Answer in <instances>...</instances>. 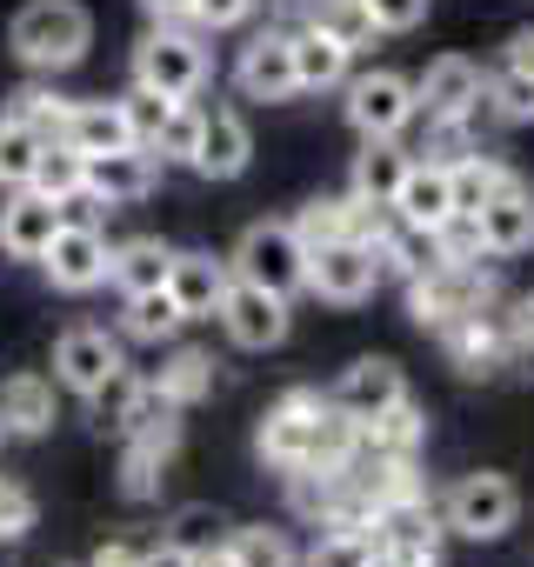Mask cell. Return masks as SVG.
I'll return each instance as SVG.
<instances>
[{
	"label": "cell",
	"instance_id": "d6a6232c",
	"mask_svg": "<svg viewBox=\"0 0 534 567\" xmlns=\"http://www.w3.org/2000/svg\"><path fill=\"white\" fill-rule=\"evenodd\" d=\"M181 301L167 288H147V295H127V334L134 341H174L181 334Z\"/></svg>",
	"mask_w": 534,
	"mask_h": 567
},
{
	"label": "cell",
	"instance_id": "d590c367",
	"mask_svg": "<svg viewBox=\"0 0 534 567\" xmlns=\"http://www.w3.org/2000/svg\"><path fill=\"white\" fill-rule=\"evenodd\" d=\"M220 554H227L234 567H295V547H288L275 527H234V534L220 540Z\"/></svg>",
	"mask_w": 534,
	"mask_h": 567
},
{
	"label": "cell",
	"instance_id": "ab89813d",
	"mask_svg": "<svg viewBox=\"0 0 534 567\" xmlns=\"http://www.w3.org/2000/svg\"><path fill=\"white\" fill-rule=\"evenodd\" d=\"M468 154H481V147H474V121H468V114H454V121H428V161L454 167V161H468Z\"/></svg>",
	"mask_w": 534,
	"mask_h": 567
},
{
	"label": "cell",
	"instance_id": "c3c4849f",
	"mask_svg": "<svg viewBox=\"0 0 534 567\" xmlns=\"http://www.w3.org/2000/svg\"><path fill=\"white\" fill-rule=\"evenodd\" d=\"M141 567H201V554H187L181 540H161V547L141 554Z\"/></svg>",
	"mask_w": 534,
	"mask_h": 567
},
{
	"label": "cell",
	"instance_id": "52a82bcc",
	"mask_svg": "<svg viewBox=\"0 0 534 567\" xmlns=\"http://www.w3.org/2000/svg\"><path fill=\"white\" fill-rule=\"evenodd\" d=\"M308 288H315L321 301H335V308L368 301V295L381 288V247H374V240H355V234L308 247Z\"/></svg>",
	"mask_w": 534,
	"mask_h": 567
},
{
	"label": "cell",
	"instance_id": "3957f363",
	"mask_svg": "<svg viewBox=\"0 0 534 567\" xmlns=\"http://www.w3.org/2000/svg\"><path fill=\"white\" fill-rule=\"evenodd\" d=\"M227 267H234V280H254V288L301 295L308 288V240L295 234V220H254Z\"/></svg>",
	"mask_w": 534,
	"mask_h": 567
},
{
	"label": "cell",
	"instance_id": "e0dca14e",
	"mask_svg": "<svg viewBox=\"0 0 534 567\" xmlns=\"http://www.w3.org/2000/svg\"><path fill=\"white\" fill-rule=\"evenodd\" d=\"M227 288H234V267L214 254H174V267H167V295L181 301L187 321H214Z\"/></svg>",
	"mask_w": 534,
	"mask_h": 567
},
{
	"label": "cell",
	"instance_id": "8fae6325",
	"mask_svg": "<svg viewBox=\"0 0 534 567\" xmlns=\"http://www.w3.org/2000/svg\"><path fill=\"white\" fill-rule=\"evenodd\" d=\"M107 240H101V227H88V220H61V234H54V247L41 254V267H48V280L61 295H88V288H101L107 280Z\"/></svg>",
	"mask_w": 534,
	"mask_h": 567
},
{
	"label": "cell",
	"instance_id": "9a60e30c",
	"mask_svg": "<svg viewBox=\"0 0 534 567\" xmlns=\"http://www.w3.org/2000/svg\"><path fill=\"white\" fill-rule=\"evenodd\" d=\"M61 200H48L41 187H14V200L0 207V247H8L14 260H41L61 234Z\"/></svg>",
	"mask_w": 534,
	"mask_h": 567
},
{
	"label": "cell",
	"instance_id": "4316f807",
	"mask_svg": "<svg viewBox=\"0 0 534 567\" xmlns=\"http://www.w3.org/2000/svg\"><path fill=\"white\" fill-rule=\"evenodd\" d=\"M408 167H414V161H408L394 141H361V154H355V194L374 200V207H394Z\"/></svg>",
	"mask_w": 534,
	"mask_h": 567
},
{
	"label": "cell",
	"instance_id": "d4e9b609",
	"mask_svg": "<svg viewBox=\"0 0 534 567\" xmlns=\"http://www.w3.org/2000/svg\"><path fill=\"white\" fill-rule=\"evenodd\" d=\"M348 61H355V48H341L335 34H321V28H301V34H295V74H301V94L341 87V81H348Z\"/></svg>",
	"mask_w": 534,
	"mask_h": 567
},
{
	"label": "cell",
	"instance_id": "4fadbf2b",
	"mask_svg": "<svg viewBox=\"0 0 534 567\" xmlns=\"http://www.w3.org/2000/svg\"><path fill=\"white\" fill-rule=\"evenodd\" d=\"M234 81H240L247 101H295V94H301V74H295V34H260V41H247Z\"/></svg>",
	"mask_w": 534,
	"mask_h": 567
},
{
	"label": "cell",
	"instance_id": "6da1fadb",
	"mask_svg": "<svg viewBox=\"0 0 534 567\" xmlns=\"http://www.w3.org/2000/svg\"><path fill=\"white\" fill-rule=\"evenodd\" d=\"M355 441H361V427H355L328 394H315V388L281 394L275 408H267L260 434H254L260 461L281 467V474H295V467H341V461L355 454Z\"/></svg>",
	"mask_w": 534,
	"mask_h": 567
},
{
	"label": "cell",
	"instance_id": "74e56055",
	"mask_svg": "<svg viewBox=\"0 0 534 567\" xmlns=\"http://www.w3.org/2000/svg\"><path fill=\"white\" fill-rule=\"evenodd\" d=\"M487 101H494L501 121H534V74H521L514 61H501L487 74Z\"/></svg>",
	"mask_w": 534,
	"mask_h": 567
},
{
	"label": "cell",
	"instance_id": "277c9868",
	"mask_svg": "<svg viewBox=\"0 0 534 567\" xmlns=\"http://www.w3.org/2000/svg\"><path fill=\"white\" fill-rule=\"evenodd\" d=\"M207 81V48L194 41V28H154L134 48V87H154L167 101H194Z\"/></svg>",
	"mask_w": 534,
	"mask_h": 567
},
{
	"label": "cell",
	"instance_id": "db71d44e",
	"mask_svg": "<svg viewBox=\"0 0 534 567\" xmlns=\"http://www.w3.org/2000/svg\"><path fill=\"white\" fill-rule=\"evenodd\" d=\"M201 567H234V560H227V554L214 547V554H201Z\"/></svg>",
	"mask_w": 534,
	"mask_h": 567
},
{
	"label": "cell",
	"instance_id": "2e32d148",
	"mask_svg": "<svg viewBox=\"0 0 534 567\" xmlns=\"http://www.w3.org/2000/svg\"><path fill=\"white\" fill-rule=\"evenodd\" d=\"M328 401L361 427V421H374V414H388L394 401H408V381H401V368L394 361H355L335 388H328Z\"/></svg>",
	"mask_w": 534,
	"mask_h": 567
},
{
	"label": "cell",
	"instance_id": "7402d4cb",
	"mask_svg": "<svg viewBox=\"0 0 534 567\" xmlns=\"http://www.w3.org/2000/svg\"><path fill=\"white\" fill-rule=\"evenodd\" d=\"M448 214H454V181H448V167H441V161H414L408 181H401V194H394V220H408V227H441Z\"/></svg>",
	"mask_w": 534,
	"mask_h": 567
},
{
	"label": "cell",
	"instance_id": "4dcf8cb0",
	"mask_svg": "<svg viewBox=\"0 0 534 567\" xmlns=\"http://www.w3.org/2000/svg\"><path fill=\"white\" fill-rule=\"evenodd\" d=\"M308 28L335 34L341 48H368V41L381 34L374 14H368V0H308Z\"/></svg>",
	"mask_w": 534,
	"mask_h": 567
},
{
	"label": "cell",
	"instance_id": "816d5d0a",
	"mask_svg": "<svg viewBox=\"0 0 534 567\" xmlns=\"http://www.w3.org/2000/svg\"><path fill=\"white\" fill-rule=\"evenodd\" d=\"M88 567H141V554H134V547H121V540H107Z\"/></svg>",
	"mask_w": 534,
	"mask_h": 567
},
{
	"label": "cell",
	"instance_id": "f907efd6",
	"mask_svg": "<svg viewBox=\"0 0 534 567\" xmlns=\"http://www.w3.org/2000/svg\"><path fill=\"white\" fill-rule=\"evenodd\" d=\"M501 61H514L521 74H534V28H521V34L507 41V54H501Z\"/></svg>",
	"mask_w": 534,
	"mask_h": 567
},
{
	"label": "cell",
	"instance_id": "e575fe53",
	"mask_svg": "<svg viewBox=\"0 0 534 567\" xmlns=\"http://www.w3.org/2000/svg\"><path fill=\"white\" fill-rule=\"evenodd\" d=\"M154 381L167 388V401H181V408H187V401H201V394L214 388V354H201V348H174V354H167V368H161Z\"/></svg>",
	"mask_w": 534,
	"mask_h": 567
},
{
	"label": "cell",
	"instance_id": "8992f818",
	"mask_svg": "<svg viewBox=\"0 0 534 567\" xmlns=\"http://www.w3.org/2000/svg\"><path fill=\"white\" fill-rule=\"evenodd\" d=\"M514 514H521V494L507 474H461L441 507L448 534H461V540H501L514 527Z\"/></svg>",
	"mask_w": 534,
	"mask_h": 567
},
{
	"label": "cell",
	"instance_id": "ffe728a7",
	"mask_svg": "<svg viewBox=\"0 0 534 567\" xmlns=\"http://www.w3.org/2000/svg\"><path fill=\"white\" fill-rule=\"evenodd\" d=\"M481 247L494 254V260H514V254H527L534 247V194L514 181V187H501L481 214Z\"/></svg>",
	"mask_w": 534,
	"mask_h": 567
},
{
	"label": "cell",
	"instance_id": "1f68e13d",
	"mask_svg": "<svg viewBox=\"0 0 534 567\" xmlns=\"http://www.w3.org/2000/svg\"><path fill=\"white\" fill-rule=\"evenodd\" d=\"M41 147H48V134H34L21 114L0 121V187H28V181H34Z\"/></svg>",
	"mask_w": 534,
	"mask_h": 567
},
{
	"label": "cell",
	"instance_id": "d6986e66",
	"mask_svg": "<svg viewBox=\"0 0 534 567\" xmlns=\"http://www.w3.org/2000/svg\"><path fill=\"white\" fill-rule=\"evenodd\" d=\"M254 154V134L234 107H201V147H194V174L207 181H234Z\"/></svg>",
	"mask_w": 534,
	"mask_h": 567
},
{
	"label": "cell",
	"instance_id": "ee69618b",
	"mask_svg": "<svg viewBox=\"0 0 534 567\" xmlns=\"http://www.w3.org/2000/svg\"><path fill=\"white\" fill-rule=\"evenodd\" d=\"M28 527H34V501H28V487L0 481V540H21Z\"/></svg>",
	"mask_w": 534,
	"mask_h": 567
},
{
	"label": "cell",
	"instance_id": "f6af8a7d",
	"mask_svg": "<svg viewBox=\"0 0 534 567\" xmlns=\"http://www.w3.org/2000/svg\"><path fill=\"white\" fill-rule=\"evenodd\" d=\"M368 14H374L381 34H408V28L428 21V0H368Z\"/></svg>",
	"mask_w": 534,
	"mask_h": 567
},
{
	"label": "cell",
	"instance_id": "603a6c76",
	"mask_svg": "<svg viewBox=\"0 0 534 567\" xmlns=\"http://www.w3.org/2000/svg\"><path fill=\"white\" fill-rule=\"evenodd\" d=\"M167 267H174V254L161 247V240H121L114 254H107V280L121 295H147V288H167Z\"/></svg>",
	"mask_w": 534,
	"mask_h": 567
},
{
	"label": "cell",
	"instance_id": "83f0119b",
	"mask_svg": "<svg viewBox=\"0 0 534 567\" xmlns=\"http://www.w3.org/2000/svg\"><path fill=\"white\" fill-rule=\"evenodd\" d=\"M428 441V414L414 401H394L388 414L361 421V447L368 454H388V461H414V447Z\"/></svg>",
	"mask_w": 534,
	"mask_h": 567
},
{
	"label": "cell",
	"instance_id": "f5cc1de1",
	"mask_svg": "<svg viewBox=\"0 0 534 567\" xmlns=\"http://www.w3.org/2000/svg\"><path fill=\"white\" fill-rule=\"evenodd\" d=\"M374 567H421V560H408V554H388V547H374Z\"/></svg>",
	"mask_w": 534,
	"mask_h": 567
},
{
	"label": "cell",
	"instance_id": "60d3db41",
	"mask_svg": "<svg viewBox=\"0 0 534 567\" xmlns=\"http://www.w3.org/2000/svg\"><path fill=\"white\" fill-rule=\"evenodd\" d=\"M34 134H48V141H61L68 134V114H74V101H61V94H41V87H28L21 94V107H14Z\"/></svg>",
	"mask_w": 534,
	"mask_h": 567
},
{
	"label": "cell",
	"instance_id": "bcb514c9",
	"mask_svg": "<svg viewBox=\"0 0 534 567\" xmlns=\"http://www.w3.org/2000/svg\"><path fill=\"white\" fill-rule=\"evenodd\" d=\"M254 0H194V28H240Z\"/></svg>",
	"mask_w": 534,
	"mask_h": 567
},
{
	"label": "cell",
	"instance_id": "f35d334b",
	"mask_svg": "<svg viewBox=\"0 0 534 567\" xmlns=\"http://www.w3.org/2000/svg\"><path fill=\"white\" fill-rule=\"evenodd\" d=\"M308 567H374V534L368 527H335L315 540Z\"/></svg>",
	"mask_w": 534,
	"mask_h": 567
},
{
	"label": "cell",
	"instance_id": "f546056e",
	"mask_svg": "<svg viewBox=\"0 0 534 567\" xmlns=\"http://www.w3.org/2000/svg\"><path fill=\"white\" fill-rule=\"evenodd\" d=\"M448 181H454V214H481L501 187H514V174H507L501 161H481V154L454 161V167H448Z\"/></svg>",
	"mask_w": 534,
	"mask_h": 567
},
{
	"label": "cell",
	"instance_id": "7c38bea8",
	"mask_svg": "<svg viewBox=\"0 0 534 567\" xmlns=\"http://www.w3.org/2000/svg\"><path fill=\"white\" fill-rule=\"evenodd\" d=\"M441 534H448V520H441L421 494H401V501H388V507L374 514V547L408 554V560H421V567L441 560Z\"/></svg>",
	"mask_w": 534,
	"mask_h": 567
},
{
	"label": "cell",
	"instance_id": "ac0fdd59",
	"mask_svg": "<svg viewBox=\"0 0 534 567\" xmlns=\"http://www.w3.org/2000/svg\"><path fill=\"white\" fill-rule=\"evenodd\" d=\"M414 94H421L428 121H454V114H468L487 94V81H481V68L468 54H441V61H428V74L414 81Z\"/></svg>",
	"mask_w": 534,
	"mask_h": 567
},
{
	"label": "cell",
	"instance_id": "8d00e7d4",
	"mask_svg": "<svg viewBox=\"0 0 534 567\" xmlns=\"http://www.w3.org/2000/svg\"><path fill=\"white\" fill-rule=\"evenodd\" d=\"M167 540H181L187 554H214V547L227 540V514H220V507H201V501H194V507H181V514H174Z\"/></svg>",
	"mask_w": 534,
	"mask_h": 567
},
{
	"label": "cell",
	"instance_id": "5b68a950",
	"mask_svg": "<svg viewBox=\"0 0 534 567\" xmlns=\"http://www.w3.org/2000/svg\"><path fill=\"white\" fill-rule=\"evenodd\" d=\"M494 301V274H481V260H448V267H434L428 280H408V308H414V321L421 328H448V321H461V315H481Z\"/></svg>",
	"mask_w": 534,
	"mask_h": 567
},
{
	"label": "cell",
	"instance_id": "9c48e42d",
	"mask_svg": "<svg viewBox=\"0 0 534 567\" xmlns=\"http://www.w3.org/2000/svg\"><path fill=\"white\" fill-rule=\"evenodd\" d=\"M220 328L234 348H281L288 341V295L275 288H254V280H234L227 301H220Z\"/></svg>",
	"mask_w": 534,
	"mask_h": 567
},
{
	"label": "cell",
	"instance_id": "836d02e7",
	"mask_svg": "<svg viewBox=\"0 0 534 567\" xmlns=\"http://www.w3.org/2000/svg\"><path fill=\"white\" fill-rule=\"evenodd\" d=\"M174 107H181V101H167V94H154V87H134V94H121V114H127V134H134V147H154V154H161V134H167Z\"/></svg>",
	"mask_w": 534,
	"mask_h": 567
},
{
	"label": "cell",
	"instance_id": "7bdbcfd3",
	"mask_svg": "<svg viewBox=\"0 0 534 567\" xmlns=\"http://www.w3.org/2000/svg\"><path fill=\"white\" fill-rule=\"evenodd\" d=\"M194 147H201V107H174V121H167V134H161V154L167 161H187L194 167Z\"/></svg>",
	"mask_w": 534,
	"mask_h": 567
},
{
	"label": "cell",
	"instance_id": "484cf974",
	"mask_svg": "<svg viewBox=\"0 0 534 567\" xmlns=\"http://www.w3.org/2000/svg\"><path fill=\"white\" fill-rule=\"evenodd\" d=\"M61 141H74L81 154H114V147H134L121 101H74V114H68V134H61Z\"/></svg>",
	"mask_w": 534,
	"mask_h": 567
},
{
	"label": "cell",
	"instance_id": "5bb4252c",
	"mask_svg": "<svg viewBox=\"0 0 534 567\" xmlns=\"http://www.w3.org/2000/svg\"><path fill=\"white\" fill-rule=\"evenodd\" d=\"M161 181L154 167V147H114V154H88V200H107V207H134L147 200Z\"/></svg>",
	"mask_w": 534,
	"mask_h": 567
},
{
	"label": "cell",
	"instance_id": "b9f144b4",
	"mask_svg": "<svg viewBox=\"0 0 534 567\" xmlns=\"http://www.w3.org/2000/svg\"><path fill=\"white\" fill-rule=\"evenodd\" d=\"M161 461H167V447L127 441V461H121V487H127V501H147V494H154V474H161Z\"/></svg>",
	"mask_w": 534,
	"mask_h": 567
},
{
	"label": "cell",
	"instance_id": "7a4b0ae2",
	"mask_svg": "<svg viewBox=\"0 0 534 567\" xmlns=\"http://www.w3.org/2000/svg\"><path fill=\"white\" fill-rule=\"evenodd\" d=\"M8 41H14V54L34 74H61L74 61H88L94 21H88L81 0H28V8L14 14V28H8Z\"/></svg>",
	"mask_w": 534,
	"mask_h": 567
},
{
	"label": "cell",
	"instance_id": "681fc988",
	"mask_svg": "<svg viewBox=\"0 0 534 567\" xmlns=\"http://www.w3.org/2000/svg\"><path fill=\"white\" fill-rule=\"evenodd\" d=\"M147 14L161 28H194V0H147Z\"/></svg>",
	"mask_w": 534,
	"mask_h": 567
},
{
	"label": "cell",
	"instance_id": "ba28073f",
	"mask_svg": "<svg viewBox=\"0 0 534 567\" xmlns=\"http://www.w3.org/2000/svg\"><path fill=\"white\" fill-rule=\"evenodd\" d=\"M414 114H421V94H414V81H408V74L374 68V74L348 81V121H355V134H361V141H394Z\"/></svg>",
	"mask_w": 534,
	"mask_h": 567
},
{
	"label": "cell",
	"instance_id": "cb8c5ba5",
	"mask_svg": "<svg viewBox=\"0 0 534 567\" xmlns=\"http://www.w3.org/2000/svg\"><path fill=\"white\" fill-rule=\"evenodd\" d=\"M0 427L48 434L54 427V388L41 374H8V381H0Z\"/></svg>",
	"mask_w": 534,
	"mask_h": 567
},
{
	"label": "cell",
	"instance_id": "7dc6e473",
	"mask_svg": "<svg viewBox=\"0 0 534 567\" xmlns=\"http://www.w3.org/2000/svg\"><path fill=\"white\" fill-rule=\"evenodd\" d=\"M507 334H514V348H521V354H534V295H521V301H514Z\"/></svg>",
	"mask_w": 534,
	"mask_h": 567
},
{
	"label": "cell",
	"instance_id": "f1b7e54d",
	"mask_svg": "<svg viewBox=\"0 0 534 567\" xmlns=\"http://www.w3.org/2000/svg\"><path fill=\"white\" fill-rule=\"evenodd\" d=\"M28 187H41V194L61 200V207L81 200V194H88V154H81L74 141H48L41 161H34V181H28Z\"/></svg>",
	"mask_w": 534,
	"mask_h": 567
},
{
	"label": "cell",
	"instance_id": "30bf717a",
	"mask_svg": "<svg viewBox=\"0 0 534 567\" xmlns=\"http://www.w3.org/2000/svg\"><path fill=\"white\" fill-rule=\"evenodd\" d=\"M54 374H61V388L101 401V394L127 374V361H121V348H114L101 328H68V334L54 341Z\"/></svg>",
	"mask_w": 534,
	"mask_h": 567
},
{
	"label": "cell",
	"instance_id": "44dd1931",
	"mask_svg": "<svg viewBox=\"0 0 534 567\" xmlns=\"http://www.w3.org/2000/svg\"><path fill=\"white\" fill-rule=\"evenodd\" d=\"M441 348H448V361L461 368V374H487L507 348H514V334H507V321L501 315H461V321H448L441 328Z\"/></svg>",
	"mask_w": 534,
	"mask_h": 567
}]
</instances>
